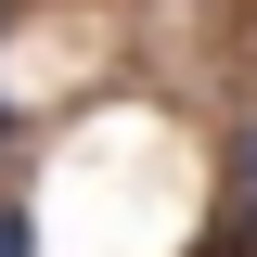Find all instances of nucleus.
<instances>
[{
  "mask_svg": "<svg viewBox=\"0 0 257 257\" xmlns=\"http://www.w3.org/2000/svg\"><path fill=\"white\" fill-rule=\"evenodd\" d=\"M0 257H39V219H26V206H0Z\"/></svg>",
  "mask_w": 257,
  "mask_h": 257,
  "instance_id": "f257e3e1",
  "label": "nucleus"
},
{
  "mask_svg": "<svg viewBox=\"0 0 257 257\" xmlns=\"http://www.w3.org/2000/svg\"><path fill=\"white\" fill-rule=\"evenodd\" d=\"M231 193H244V219H257V128H244V155H231Z\"/></svg>",
  "mask_w": 257,
  "mask_h": 257,
  "instance_id": "f03ea898",
  "label": "nucleus"
},
{
  "mask_svg": "<svg viewBox=\"0 0 257 257\" xmlns=\"http://www.w3.org/2000/svg\"><path fill=\"white\" fill-rule=\"evenodd\" d=\"M0 128H13V103H0Z\"/></svg>",
  "mask_w": 257,
  "mask_h": 257,
  "instance_id": "7ed1b4c3",
  "label": "nucleus"
}]
</instances>
